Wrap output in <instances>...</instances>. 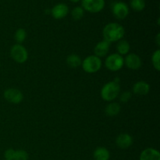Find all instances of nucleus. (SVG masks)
I'll return each instance as SVG.
<instances>
[{"mask_svg":"<svg viewBox=\"0 0 160 160\" xmlns=\"http://www.w3.org/2000/svg\"><path fill=\"white\" fill-rule=\"evenodd\" d=\"M102 66V59L95 55L87 56L81 62L83 70L88 73H96L98 70H100Z\"/></svg>","mask_w":160,"mask_h":160,"instance_id":"obj_3","label":"nucleus"},{"mask_svg":"<svg viewBox=\"0 0 160 160\" xmlns=\"http://www.w3.org/2000/svg\"><path fill=\"white\" fill-rule=\"evenodd\" d=\"M27 38V32L23 28H19L16 31L15 34H14V40L17 44H21L25 41Z\"/></svg>","mask_w":160,"mask_h":160,"instance_id":"obj_19","label":"nucleus"},{"mask_svg":"<svg viewBox=\"0 0 160 160\" xmlns=\"http://www.w3.org/2000/svg\"><path fill=\"white\" fill-rule=\"evenodd\" d=\"M152 63L153 67L156 69L157 71L160 70V51L159 49H157L153 52L152 56L151 58Z\"/></svg>","mask_w":160,"mask_h":160,"instance_id":"obj_22","label":"nucleus"},{"mask_svg":"<svg viewBox=\"0 0 160 160\" xmlns=\"http://www.w3.org/2000/svg\"><path fill=\"white\" fill-rule=\"evenodd\" d=\"M5 160H6V159H5Z\"/></svg>","mask_w":160,"mask_h":160,"instance_id":"obj_29","label":"nucleus"},{"mask_svg":"<svg viewBox=\"0 0 160 160\" xmlns=\"http://www.w3.org/2000/svg\"><path fill=\"white\" fill-rule=\"evenodd\" d=\"M124 59V65L128 69L132 70H138L142 67V60L138 55L135 53H128Z\"/></svg>","mask_w":160,"mask_h":160,"instance_id":"obj_9","label":"nucleus"},{"mask_svg":"<svg viewBox=\"0 0 160 160\" xmlns=\"http://www.w3.org/2000/svg\"><path fill=\"white\" fill-rule=\"evenodd\" d=\"M105 66L109 70L112 72L119 71L124 66L123 57L118 53L109 55L105 60Z\"/></svg>","mask_w":160,"mask_h":160,"instance_id":"obj_4","label":"nucleus"},{"mask_svg":"<svg viewBox=\"0 0 160 160\" xmlns=\"http://www.w3.org/2000/svg\"><path fill=\"white\" fill-rule=\"evenodd\" d=\"M0 67H1V62H0Z\"/></svg>","mask_w":160,"mask_h":160,"instance_id":"obj_28","label":"nucleus"},{"mask_svg":"<svg viewBox=\"0 0 160 160\" xmlns=\"http://www.w3.org/2000/svg\"><path fill=\"white\" fill-rule=\"evenodd\" d=\"M15 152H16V150H14L13 148H8L7 150H6V152H4L5 159L6 160H13L14 156H15Z\"/></svg>","mask_w":160,"mask_h":160,"instance_id":"obj_25","label":"nucleus"},{"mask_svg":"<svg viewBox=\"0 0 160 160\" xmlns=\"http://www.w3.org/2000/svg\"><path fill=\"white\" fill-rule=\"evenodd\" d=\"M156 44H157V45L159 46V45H160V34L159 33L157 34V35H156Z\"/></svg>","mask_w":160,"mask_h":160,"instance_id":"obj_26","label":"nucleus"},{"mask_svg":"<svg viewBox=\"0 0 160 160\" xmlns=\"http://www.w3.org/2000/svg\"><path fill=\"white\" fill-rule=\"evenodd\" d=\"M105 0H81V7L84 10L92 13L99 12L104 9Z\"/></svg>","mask_w":160,"mask_h":160,"instance_id":"obj_6","label":"nucleus"},{"mask_svg":"<svg viewBox=\"0 0 160 160\" xmlns=\"http://www.w3.org/2000/svg\"><path fill=\"white\" fill-rule=\"evenodd\" d=\"M130 6L134 10L140 12L145 8V0H131Z\"/></svg>","mask_w":160,"mask_h":160,"instance_id":"obj_20","label":"nucleus"},{"mask_svg":"<svg viewBox=\"0 0 160 160\" xmlns=\"http://www.w3.org/2000/svg\"><path fill=\"white\" fill-rule=\"evenodd\" d=\"M132 91L137 95H146L150 92V85L146 81H138L133 85Z\"/></svg>","mask_w":160,"mask_h":160,"instance_id":"obj_13","label":"nucleus"},{"mask_svg":"<svg viewBox=\"0 0 160 160\" xmlns=\"http://www.w3.org/2000/svg\"><path fill=\"white\" fill-rule=\"evenodd\" d=\"M29 159V155L25 150L19 149L15 152L13 160H28Z\"/></svg>","mask_w":160,"mask_h":160,"instance_id":"obj_23","label":"nucleus"},{"mask_svg":"<svg viewBox=\"0 0 160 160\" xmlns=\"http://www.w3.org/2000/svg\"><path fill=\"white\" fill-rule=\"evenodd\" d=\"M4 98L9 102L12 104H19L23 99V95L19 89L8 88L4 92Z\"/></svg>","mask_w":160,"mask_h":160,"instance_id":"obj_8","label":"nucleus"},{"mask_svg":"<svg viewBox=\"0 0 160 160\" xmlns=\"http://www.w3.org/2000/svg\"><path fill=\"white\" fill-rule=\"evenodd\" d=\"M139 160H160V153L156 148H147L142 152Z\"/></svg>","mask_w":160,"mask_h":160,"instance_id":"obj_14","label":"nucleus"},{"mask_svg":"<svg viewBox=\"0 0 160 160\" xmlns=\"http://www.w3.org/2000/svg\"><path fill=\"white\" fill-rule=\"evenodd\" d=\"M109 48H110V43L105 40L101 41L97 43L94 48V55L98 56L100 59L105 57L109 53Z\"/></svg>","mask_w":160,"mask_h":160,"instance_id":"obj_12","label":"nucleus"},{"mask_svg":"<svg viewBox=\"0 0 160 160\" xmlns=\"http://www.w3.org/2000/svg\"><path fill=\"white\" fill-rule=\"evenodd\" d=\"M10 56L17 63H24L28 59V52L21 44H15L10 49Z\"/></svg>","mask_w":160,"mask_h":160,"instance_id":"obj_5","label":"nucleus"},{"mask_svg":"<svg viewBox=\"0 0 160 160\" xmlns=\"http://www.w3.org/2000/svg\"><path fill=\"white\" fill-rule=\"evenodd\" d=\"M131 96H132V94H131V92H129V91H125V92H123V93H121V95H120V102H122L123 103L128 102H129L130 100H131Z\"/></svg>","mask_w":160,"mask_h":160,"instance_id":"obj_24","label":"nucleus"},{"mask_svg":"<svg viewBox=\"0 0 160 160\" xmlns=\"http://www.w3.org/2000/svg\"><path fill=\"white\" fill-rule=\"evenodd\" d=\"M125 34V29L118 23H109L104 27L102 30L103 40L109 43L117 42L123 39Z\"/></svg>","mask_w":160,"mask_h":160,"instance_id":"obj_1","label":"nucleus"},{"mask_svg":"<svg viewBox=\"0 0 160 160\" xmlns=\"http://www.w3.org/2000/svg\"><path fill=\"white\" fill-rule=\"evenodd\" d=\"M134 139L129 134H120L116 139V145L121 149H127L133 145Z\"/></svg>","mask_w":160,"mask_h":160,"instance_id":"obj_11","label":"nucleus"},{"mask_svg":"<svg viewBox=\"0 0 160 160\" xmlns=\"http://www.w3.org/2000/svg\"><path fill=\"white\" fill-rule=\"evenodd\" d=\"M93 156L95 160H109L110 153L105 147H98L94 151Z\"/></svg>","mask_w":160,"mask_h":160,"instance_id":"obj_15","label":"nucleus"},{"mask_svg":"<svg viewBox=\"0 0 160 160\" xmlns=\"http://www.w3.org/2000/svg\"><path fill=\"white\" fill-rule=\"evenodd\" d=\"M112 14L118 20H123L129 15V7L123 2H117L112 5Z\"/></svg>","mask_w":160,"mask_h":160,"instance_id":"obj_7","label":"nucleus"},{"mask_svg":"<svg viewBox=\"0 0 160 160\" xmlns=\"http://www.w3.org/2000/svg\"><path fill=\"white\" fill-rule=\"evenodd\" d=\"M130 49H131V45L129 42L127 40L121 39L118 42L117 45V53L120 56H127L129 53Z\"/></svg>","mask_w":160,"mask_h":160,"instance_id":"obj_17","label":"nucleus"},{"mask_svg":"<svg viewBox=\"0 0 160 160\" xmlns=\"http://www.w3.org/2000/svg\"><path fill=\"white\" fill-rule=\"evenodd\" d=\"M70 1L73 2H79L80 0H70Z\"/></svg>","mask_w":160,"mask_h":160,"instance_id":"obj_27","label":"nucleus"},{"mask_svg":"<svg viewBox=\"0 0 160 160\" xmlns=\"http://www.w3.org/2000/svg\"><path fill=\"white\" fill-rule=\"evenodd\" d=\"M84 10L81 6H76L71 11L72 18L74 20H80L84 17Z\"/></svg>","mask_w":160,"mask_h":160,"instance_id":"obj_21","label":"nucleus"},{"mask_svg":"<svg viewBox=\"0 0 160 160\" xmlns=\"http://www.w3.org/2000/svg\"><path fill=\"white\" fill-rule=\"evenodd\" d=\"M66 62L70 68L76 69L81 66L82 60L78 54H70L67 56Z\"/></svg>","mask_w":160,"mask_h":160,"instance_id":"obj_18","label":"nucleus"},{"mask_svg":"<svg viewBox=\"0 0 160 160\" xmlns=\"http://www.w3.org/2000/svg\"><path fill=\"white\" fill-rule=\"evenodd\" d=\"M121 106L117 102H110L106 106L105 112L108 117H115L120 112Z\"/></svg>","mask_w":160,"mask_h":160,"instance_id":"obj_16","label":"nucleus"},{"mask_svg":"<svg viewBox=\"0 0 160 160\" xmlns=\"http://www.w3.org/2000/svg\"><path fill=\"white\" fill-rule=\"evenodd\" d=\"M69 13V7L65 3H59L53 6L51 9V14L53 18L60 20L67 17Z\"/></svg>","mask_w":160,"mask_h":160,"instance_id":"obj_10","label":"nucleus"},{"mask_svg":"<svg viewBox=\"0 0 160 160\" xmlns=\"http://www.w3.org/2000/svg\"><path fill=\"white\" fill-rule=\"evenodd\" d=\"M120 92V85L119 81H112L106 83L103 85L101 89V95L102 98L104 101L111 102L114 101L116 98L118 97Z\"/></svg>","mask_w":160,"mask_h":160,"instance_id":"obj_2","label":"nucleus"}]
</instances>
